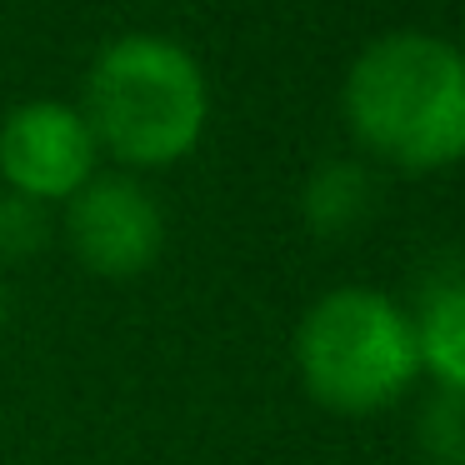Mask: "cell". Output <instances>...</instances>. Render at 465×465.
Here are the masks:
<instances>
[{"mask_svg": "<svg viewBox=\"0 0 465 465\" xmlns=\"http://www.w3.org/2000/svg\"><path fill=\"white\" fill-rule=\"evenodd\" d=\"M341 105L381 161L450 165L465 155V51L430 31H385L351 61Z\"/></svg>", "mask_w": 465, "mask_h": 465, "instance_id": "6da1fadb", "label": "cell"}, {"mask_svg": "<svg viewBox=\"0 0 465 465\" xmlns=\"http://www.w3.org/2000/svg\"><path fill=\"white\" fill-rule=\"evenodd\" d=\"M85 121L131 165H165L195 151L211 115L205 71L181 41L125 31L95 51L85 71Z\"/></svg>", "mask_w": 465, "mask_h": 465, "instance_id": "7a4b0ae2", "label": "cell"}, {"mask_svg": "<svg viewBox=\"0 0 465 465\" xmlns=\"http://www.w3.org/2000/svg\"><path fill=\"white\" fill-rule=\"evenodd\" d=\"M295 365L311 395L331 411H381L401 401L420 371L411 311L371 285H341L301 315Z\"/></svg>", "mask_w": 465, "mask_h": 465, "instance_id": "3957f363", "label": "cell"}, {"mask_svg": "<svg viewBox=\"0 0 465 465\" xmlns=\"http://www.w3.org/2000/svg\"><path fill=\"white\" fill-rule=\"evenodd\" d=\"M91 121L65 101H21L0 121V175L35 201H71L95 175Z\"/></svg>", "mask_w": 465, "mask_h": 465, "instance_id": "277c9868", "label": "cell"}, {"mask_svg": "<svg viewBox=\"0 0 465 465\" xmlns=\"http://www.w3.org/2000/svg\"><path fill=\"white\" fill-rule=\"evenodd\" d=\"M71 251L101 275H135L161 255L165 211L135 175H91L65 201Z\"/></svg>", "mask_w": 465, "mask_h": 465, "instance_id": "5b68a950", "label": "cell"}, {"mask_svg": "<svg viewBox=\"0 0 465 465\" xmlns=\"http://www.w3.org/2000/svg\"><path fill=\"white\" fill-rule=\"evenodd\" d=\"M375 201H381L375 171L365 161H345V155L311 165V175L301 185V215L325 241H341V235L361 231L375 215Z\"/></svg>", "mask_w": 465, "mask_h": 465, "instance_id": "8992f818", "label": "cell"}, {"mask_svg": "<svg viewBox=\"0 0 465 465\" xmlns=\"http://www.w3.org/2000/svg\"><path fill=\"white\" fill-rule=\"evenodd\" d=\"M415 361L445 385V391H465V275L430 285L415 301Z\"/></svg>", "mask_w": 465, "mask_h": 465, "instance_id": "52a82bcc", "label": "cell"}, {"mask_svg": "<svg viewBox=\"0 0 465 465\" xmlns=\"http://www.w3.org/2000/svg\"><path fill=\"white\" fill-rule=\"evenodd\" d=\"M415 440L430 465H465V391H435L420 405Z\"/></svg>", "mask_w": 465, "mask_h": 465, "instance_id": "ba28073f", "label": "cell"}, {"mask_svg": "<svg viewBox=\"0 0 465 465\" xmlns=\"http://www.w3.org/2000/svg\"><path fill=\"white\" fill-rule=\"evenodd\" d=\"M51 241V211L45 201L21 191H0V261H31Z\"/></svg>", "mask_w": 465, "mask_h": 465, "instance_id": "9c48e42d", "label": "cell"}, {"mask_svg": "<svg viewBox=\"0 0 465 465\" xmlns=\"http://www.w3.org/2000/svg\"><path fill=\"white\" fill-rule=\"evenodd\" d=\"M5 321H11V301H5V291H0V331H5Z\"/></svg>", "mask_w": 465, "mask_h": 465, "instance_id": "30bf717a", "label": "cell"}]
</instances>
